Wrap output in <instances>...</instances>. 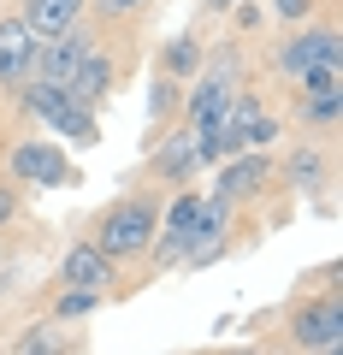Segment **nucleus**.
<instances>
[{
	"label": "nucleus",
	"mask_w": 343,
	"mask_h": 355,
	"mask_svg": "<svg viewBox=\"0 0 343 355\" xmlns=\"http://www.w3.org/2000/svg\"><path fill=\"white\" fill-rule=\"evenodd\" d=\"M154 231H160V202L154 196H118L101 219H95V249L107 261H130V254L154 249Z\"/></svg>",
	"instance_id": "f257e3e1"
},
{
	"label": "nucleus",
	"mask_w": 343,
	"mask_h": 355,
	"mask_svg": "<svg viewBox=\"0 0 343 355\" xmlns=\"http://www.w3.org/2000/svg\"><path fill=\"white\" fill-rule=\"evenodd\" d=\"M18 95H24V107H30V113H36L48 130H65L71 142H95V137H101L95 113H89L83 101H71V95H65L60 83H24Z\"/></svg>",
	"instance_id": "f03ea898"
},
{
	"label": "nucleus",
	"mask_w": 343,
	"mask_h": 355,
	"mask_svg": "<svg viewBox=\"0 0 343 355\" xmlns=\"http://www.w3.org/2000/svg\"><path fill=\"white\" fill-rule=\"evenodd\" d=\"M12 178L42 184V190H71V184H83V172H77V166L65 160V148H53V142H18L12 148Z\"/></svg>",
	"instance_id": "7ed1b4c3"
},
{
	"label": "nucleus",
	"mask_w": 343,
	"mask_h": 355,
	"mask_svg": "<svg viewBox=\"0 0 343 355\" xmlns=\"http://www.w3.org/2000/svg\"><path fill=\"white\" fill-rule=\"evenodd\" d=\"M279 65H284L290 77H308V71H319V65H343L337 24H308V30H296V36L279 48Z\"/></svg>",
	"instance_id": "20e7f679"
},
{
	"label": "nucleus",
	"mask_w": 343,
	"mask_h": 355,
	"mask_svg": "<svg viewBox=\"0 0 343 355\" xmlns=\"http://www.w3.org/2000/svg\"><path fill=\"white\" fill-rule=\"evenodd\" d=\"M290 343L296 349H331V343H343V302L337 291H326L319 302H302L290 314Z\"/></svg>",
	"instance_id": "39448f33"
},
{
	"label": "nucleus",
	"mask_w": 343,
	"mask_h": 355,
	"mask_svg": "<svg viewBox=\"0 0 343 355\" xmlns=\"http://www.w3.org/2000/svg\"><path fill=\"white\" fill-rule=\"evenodd\" d=\"M83 53H89V30H83V24H71L65 36L36 42V65H30V83H65V77L83 65Z\"/></svg>",
	"instance_id": "423d86ee"
},
{
	"label": "nucleus",
	"mask_w": 343,
	"mask_h": 355,
	"mask_svg": "<svg viewBox=\"0 0 343 355\" xmlns=\"http://www.w3.org/2000/svg\"><path fill=\"white\" fill-rule=\"evenodd\" d=\"M30 65H36V36H30L24 18H0V89H24Z\"/></svg>",
	"instance_id": "0eeeda50"
},
{
	"label": "nucleus",
	"mask_w": 343,
	"mask_h": 355,
	"mask_svg": "<svg viewBox=\"0 0 343 355\" xmlns=\"http://www.w3.org/2000/svg\"><path fill=\"white\" fill-rule=\"evenodd\" d=\"M202 202L207 196H195V190H184L178 202L160 214V266L166 261H184V249H190V237L202 231Z\"/></svg>",
	"instance_id": "6e6552de"
},
{
	"label": "nucleus",
	"mask_w": 343,
	"mask_h": 355,
	"mask_svg": "<svg viewBox=\"0 0 343 355\" xmlns=\"http://www.w3.org/2000/svg\"><path fill=\"white\" fill-rule=\"evenodd\" d=\"M267 178H272V160L261 148H249V154H237V160L225 166V172H219V202L225 207H237V202H249V196H261L267 190Z\"/></svg>",
	"instance_id": "1a4fd4ad"
},
{
	"label": "nucleus",
	"mask_w": 343,
	"mask_h": 355,
	"mask_svg": "<svg viewBox=\"0 0 343 355\" xmlns=\"http://www.w3.org/2000/svg\"><path fill=\"white\" fill-rule=\"evenodd\" d=\"M65 95H71V101H83V107H89V113H95V107H101L107 101V95H113V89H118V71H113V60H107V53H83V65H77V71L71 77H65Z\"/></svg>",
	"instance_id": "9d476101"
},
{
	"label": "nucleus",
	"mask_w": 343,
	"mask_h": 355,
	"mask_svg": "<svg viewBox=\"0 0 343 355\" xmlns=\"http://www.w3.org/2000/svg\"><path fill=\"white\" fill-rule=\"evenodd\" d=\"M113 266L118 261H107L95 243H77V249H65L60 279H65V291H107V284H113Z\"/></svg>",
	"instance_id": "9b49d317"
},
{
	"label": "nucleus",
	"mask_w": 343,
	"mask_h": 355,
	"mask_svg": "<svg viewBox=\"0 0 343 355\" xmlns=\"http://www.w3.org/2000/svg\"><path fill=\"white\" fill-rule=\"evenodd\" d=\"M83 6L89 0H24V24H30V36L36 42H48V36H65L71 24H83Z\"/></svg>",
	"instance_id": "f8f14e48"
},
{
	"label": "nucleus",
	"mask_w": 343,
	"mask_h": 355,
	"mask_svg": "<svg viewBox=\"0 0 343 355\" xmlns=\"http://www.w3.org/2000/svg\"><path fill=\"white\" fill-rule=\"evenodd\" d=\"M195 137H190V125L184 130H166V142H160V160H154V172L166 178V184H184V178L195 172Z\"/></svg>",
	"instance_id": "ddd939ff"
},
{
	"label": "nucleus",
	"mask_w": 343,
	"mask_h": 355,
	"mask_svg": "<svg viewBox=\"0 0 343 355\" xmlns=\"http://www.w3.org/2000/svg\"><path fill=\"white\" fill-rule=\"evenodd\" d=\"M12 355H71V326H65V320H53V314L36 320V326L12 343Z\"/></svg>",
	"instance_id": "4468645a"
},
{
	"label": "nucleus",
	"mask_w": 343,
	"mask_h": 355,
	"mask_svg": "<svg viewBox=\"0 0 343 355\" xmlns=\"http://www.w3.org/2000/svg\"><path fill=\"white\" fill-rule=\"evenodd\" d=\"M195 71H202V42L195 36H178L160 53V77H172V83H184V77H195Z\"/></svg>",
	"instance_id": "2eb2a0df"
},
{
	"label": "nucleus",
	"mask_w": 343,
	"mask_h": 355,
	"mask_svg": "<svg viewBox=\"0 0 343 355\" xmlns=\"http://www.w3.org/2000/svg\"><path fill=\"white\" fill-rule=\"evenodd\" d=\"M337 119H343V89L302 95V125H314V130H337Z\"/></svg>",
	"instance_id": "dca6fc26"
},
{
	"label": "nucleus",
	"mask_w": 343,
	"mask_h": 355,
	"mask_svg": "<svg viewBox=\"0 0 343 355\" xmlns=\"http://www.w3.org/2000/svg\"><path fill=\"white\" fill-rule=\"evenodd\" d=\"M319 172H326V160H319L314 148H296L290 160H284V184H290V190H308V184H319Z\"/></svg>",
	"instance_id": "f3484780"
},
{
	"label": "nucleus",
	"mask_w": 343,
	"mask_h": 355,
	"mask_svg": "<svg viewBox=\"0 0 343 355\" xmlns=\"http://www.w3.org/2000/svg\"><path fill=\"white\" fill-rule=\"evenodd\" d=\"M101 308V291H60V302H53V320H83Z\"/></svg>",
	"instance_id": "a211bd4d"
},
{
	"label": "nucleus",
	"mask_w": 343,
	"mask_h": 355,
	"mask_svg": "<svg viewBox=\"0 0 343 355\" xmlns=\"http://www.w3.org/2000/svg\"><path fill=\"white\" fill-rule=\"evenodd\" d=\"M12 214H18V196H12V184H0V231L12 225Z\"/></svg>",
	"instance_id": "6ab92c4d"
},
{
	"label": "nucleus",
	"mask_w": 343,
	"mask_h": 355,
	"mask_svg": "<svg viewBox=\"0 0 343 355\" xmlns=\"http://www.w3.org/2000/svg\"><path fill=\"white\" fill-rule=\"evenodd\" d=\"M308 12H314V0H279V18H290V24L308 18Z\"/></svg>",
	"instance_id": "aec40b11"
},
{
	"label": "nucleus",
	"mask_w": 343,
	"mask_h": 355,
	"mask_svg": "<svg viewBox=\"0 0 343 355\" xmlns=\"http://www.w3.org/2000/svg\"><path fill=\"white\" fill-rule=\"evenodd\" d=\"M207 6H213V12H231V6H243V0H207Z\"/></svg>",
	"instance_id": "412c9836"
},
{
	"label": "nucleus",
	"mask_w": 343,
	"mask_h": 355,
	"mask_svg": "<svg viewBox=\"0 0 343 355\" xmlns=\"http://www.w3.org/2000/svg\"><path fill=\"white\" fill-rule=\"evenodd\" d=\"M308 355H343V343H331V349H308Z\"/></svg>",
	"instance_id": "4be33fe9"
},
{
	"label": "nucleus",
	"mask_w": 343,
	"mask_h": 355,
	"mask_svg": "<svg viewBox=\"0 0 343 355\" xmlns=\"http://www.w3.org/2000/svg\"><path fill=\"white\" fill-rule=\"evenodd\" d=\"M107 6H137V0H107Z\"/></svg>",
	"instance_id": "5701e85b"
},
{
	"label": "nucleus",
	"mask_w": 343,
	"mask_h": 355,
	"mask_svg": "<svg viewBox=\"0 0 343 355\" xmlns=\"http://www.w3.org/2000/svg\"><path fill=\"white\" fill-rule=\"evenodd\" d=\"M231 355H261V349H231Z\"/></svg>",
	"instance_id": "b1692460"
}]
</instances>
